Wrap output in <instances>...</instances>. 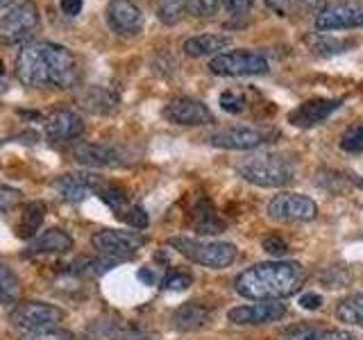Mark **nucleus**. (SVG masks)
Returning <instances> with one entry per match:
<instances>
[{
    "label": "nucleus",
    "mask_w": 363,
    "mask_h": 340,
    "mask_svg": "<svg viewBox=\"0 0 363 340\" xmlns=\"http://www.w3.org/2000/svg\"><path fill=\"white\" fill-rule=\"evenodd\" d=\"M306 281V270L295 261H266L245 268L234 279V290L247 300L279 302L298 293Z\"/></svg>",
    "instance_id": "obj_1"
},
{
    "label": "nucleus",
    "mask_w": 363,
    "mask_h": 340,
    "mask_svg": "<svg viewBox=\"0 0 363 340\" xmlns=\"http://www.w3.org/2000/svg\"><path fill=\"white\" fill-rule=\"evenodd\" d=\"M236 173L245 181L261 188H281L289 186L295 177V166L291 159L275 152H259L243 159L236 166Z\"/></svg>",
    "instance_id": "obj_2"
},
{
    "label": "nucleus",
    "mask_w": 363,
    "mask_h": 340,
    "mask_svg": "<svg viewBox=\"0 0 363 340\" xmlns=\"http://www.w3.org/2000/svg\"><path fill=\"white\" fill-rule=\"evenodd\" d=\"M170 247L177 249L182 256L204 268L220 270L234 264L236 259V247L232 243H218V241H198V238H182L175 236L170 238Z\"/></svg>",
    "instance_id": "obj_3"
},
{
    "label": "nucleus",
    "mask_w": 363,
    "mask_h": 340,
    "mask_svg": "<svg viewBox=\"0 0 363 340\" xmlns=\"http://www.w3.org/2000/svg\"><path fill=\"white\" fill-rule=\"evenodd\" d=\"M268 60L259 52L232 50L216 55L209 62V71L223 77H245V75H264L268 73Z\"/></svg>",
    "instance_id": "obj_4"
},
{
    "label": "nucleus",
    "mask_w": 363,
    "mask_h": 340,
    "mask_svg": "<svg viewBox=\"0 0 363 340\" xmlns=\"http://www.w3.org/2000/svg\"><path fill=\"white\" fill-rule=\"evenodd\" d=\"M41 23L39 7L34 3H23L14 9H9L7 14L0 18V41L7 45H14L26 41L37 32Z\"/></svg>",
    "instance_id": "obj_5"
},
{
    "label": "nucleus",
    "mask_w": 363,
    "mask_h": 340,
    "mask_svg": "<svg viewBox=\"0 0 363 340\" xmlns=\"http://www.w3.org/2000/svg\"><path fill=\"white\" fill-rule=\"evenodd\" d=\"M64 320V311L55 304L45 302H26L18 304L9 313V322L23 332H39V329H50Z\"/></svg>",
    "instance_id": "obj_6"
},
{
    "label": "nucleus",
    "mask_w": 363,
    "mask_h": 340,
    "mask_svg": "<svg viewBox=\"0 0 363 340\" xmlns=\"http://www.w3.org/2000/svg\"><path fill=\"white\" fill-rule=\"evenodd\" d=\"M268 215L279 222H309L318 215V204L300 193H279L268 202Z\"/></svg>",
    "instance_id": "obj_7"
},
{
    "label": "nucleus",
    "mask_w": 363,
    "mask_h": 340,
    "mask_svg": "<svg viewBox=\"0 0 363 340\" xmlns=\"http://www.w3.org/2000/svg\"><path fill=\"white\" fill-rule=\"evenodd\" d=\"M16 75L21 82L30 89L50 86L48 62H45L41 43H30L26 48H21V52L16 57Z\"/></svg>",
    "instance_id": "obj_8"
},
{
    "label": "nucleus",
    "mask_w": 363,
    "mask_h": 340,
    "mask_svg": "<svg viewBox=\"0 0 363 340\" xmlns=\"http://www.w3.org/2000/svg\"><path fill=\"white\" fill-rule=\"evenodd\" d=\"M91 243L98 249L100 254L105 256H113V259H128L132 256L134 252H139V249L147 243V238L139 232H123V230H102L98 232L94 238H91Z\"/></svg>",
    "instance_id": "obj_9"
},
{
    "label": "nucleus",
    "mask_w": 363,
    "mask_h": 340,
    "mask_svg": "<svg viewBox=\"0 0 363 340\" xmlns=\"http://www.w3.org/2000/svg\"><path fill=\"white\" fill-rule=\"evenodd\" d=\"M275 139V134L270 130L261 128H227L218 130L209 136V143L213 147H223V150H255L264 143H270Z\"/></svg>",
    "instance_id": "obj_10"
},
{
    "label": "nucleus",
    "mask_w": 363,
    "mask_h": 340,
    "mask_svg": "<svg viewBox=\"0 0 363 340\" xmlns=\"http://www.w3.org/2000/svg\"><path fill=\"white\" fill-rule=\"evenodd\" d=\"M162 116L173 123V125H182V128H196V125H209L213 123V116L209 107L204 102L196 100V98H173L168 100L164 109H162Z\"/></svg>",
    "instance_id": "obj_11"
},
{
    "label": "nucleus",
    "mask_w": 363,
    "mask_h": 340,
    "mask_svg": "<svg viewBox=\"0 0 363 340\" xmlns=\"http://www.w3.org/2000/svg\"><path fill=\"white\" fill-rule=\"evenodd\" d=\"M43 55L48 62V73H50V86L57 89H68L75 84L77 79V62L71 55V50L64 48L60 43L43 41Z\"/></svg>",
    "instance_id": "obj_12"
},
{
    "label": "nucleus",
    "mask_w": 363,
    "mask_h": 340,
    "mask_svg": "<svg viewBox=\"0 0 363 340\" xmlns=\"http://www.w3.org/2000/svg\"><path fill=\"white\" fill-rule=\"evenodd\" d=\"M313 26L318 32H336V30H354L363 28V5L357 3H338L325 7L315 14Z\"/></svg>",
    "instance_id": "obj_13"
},
{
    "label": "nucleus",
    "mask_w": 363,
    "mask_h": 340,
    "mask_svg": "<svg viewBox=\"0 0 363 340\" xmlns=\"http://www.w3.org/2000/svg\"><path fill=\"white\" fill-rule=\"evenodd\" d=\"M343 105L340 98H311V100H304L302 105L295 107L289 113V123L293 128H300V130H309L320 125L323 120H327L332 113Z\"/></svg>",
    "instance_id": "obj_14"
},
{
    "label": "nucleus",
    "mask_w": 363,
    "mask_h": 340,
    "mask_svg": "<svg viewBox=\"0 0 363 340\" xmlns=\"http://www.w3.org/2000/svg\"><path fill=\"white\" fill-rule=\"evenodd\" d=\"M105 14L107 26L121 37H134L143 28V11L132 0H109Z\"/></svg>",
    "instance_id": "obj_15"
},
{
    "label": "nucleus",
    "mask_w": 363,
    "mask_h": 340,
    "mask_svg": "<svg viewBox=\"0 0 363 340\" xmlns=\"http://www.w3.org/2000/svg\"><path fill=\"white\" fill-rule=\"evenodd\" d=\"M105 186V181L98 175L91 173H71L62 175L60 179H55V193L66 202H82L89 196H98L100 188Z\"/></svg>",
    "instance_id": "obj_16"
},
{
    "label": "nucleus",
    "mask_w": 363,
    "mask_h": 340,
    "mask_svg": "<svg viewBox=\"0 0 363 340\" xmlns=\"http://www.w3.org/2000/svg\"><path fill=\"white\" fill-rule=\"evenodd\" d=\"M84 132V120L71 109H60L45 118V136L50 143H68L79 139Z\"/></svg>",
    "instance_id": "obj_17"
},
{
    "label": "nucleus",
    "mask_w": 363,
    "mask_h": 340,
    "mask_svg": "<svg viewBox=\"0 0 363 340\" xmlns=\"http://www.w3.org/2000/svg\"><path fill=\"white\" fill-rule=\"evenodd\" d=\"M286 315V306L279 302H259V304H247V306H236L227 317L234 324H268V322H277Z\"/></svg>",
    "instance_id": "obj_18"
},
{
    "label": "nucleus",
    "mask_w": 363,
    "mask_h": 340,
    "mask_svg": "<svg viewBox=\"0 0 363 340\" xmlns=\"http://www.w3.org/2000/svg\"><path fill=\"white\" fill-rule=\"evenodd\" d=\"M73 157L77 164L94 166V168L123 164V152L116 145H107V143H82L73 150Z\"/></svg>",
    "instance_id": "obj_19"
},
{
    "label": "nucleus",
    "mask_w": 363,
    "mask_h": 340,
    "mask_svg": "<svg viewBox=\"0 0 363 340\" xmlns=\"http://www.w3.org/2000/svg\"><path fill=\"white\" fill-rule=\"evenodd\" d=\"M73 249V238L60 227L45 230L43 234L34 236L28 245V254H66Z\"/></svg>",
    "instance_id": "obj_20"
},
{
    "label": "nucleus",
    "mask_w": 363,
    "mask_h": 340,
    "mask_svg": "<svg viewBox=\"0 0 363 340\" xmlns=\"http://www.w3.org/2000/svg\"><path fill=\"white\" fill-rule=\"evenodd\" d=\"M232 45V37L227 34H198V37H191L184 41L182 50L189 57H209V55H223Z\"/></svg>",
    "instance_id": "obj_21"
},
{
    "label": "nucleus",
    "mask_w": 363,
    "mask_h": 340,
    "mask_svg": "<svg viewBox=\"0 0 363 340\" xmlns=\"http://www.w3.org/2000/svg\"><path fill=\"white\" fill-rule=\"evenodd\" d=\"M209 322V309L198 302H186L173 313V327L177 332H196Z\"/></svg>",
    "instance_id": "obj_22"
},
{
    "label": "nucleus",
    "mask_w": 363,
    "mask_h": 340,
    "mask_svg": "<svg viewBox=\"0 0 363 340\" xmlns=\"http://www.w3.org/2000/svg\"><path fill=\"white\" fill-rule=\"evenodd\" d=\"M304 43L309 45V50L315 55H323V57H332V55H343L350 48H354L357 41L352 39H338V37H329L327 32H313V34H306Z\"/></svg>",
    "instance_id": "obj_23"
},
{
    "label": "nucleus",
    "mask_w": 363,
    "mask_h": 340,
    "mask_svg": "<svg viewBox=\"0 0 363 340\" xmlns=\"http://www.w3.org/2000/svg\"><path fill=\"white\" fill-rule=\"evenodd\" d=\"M193 230L198 234H207V236L225 232V222L220 220V215L216 213L213 204L209 200L198 202L196 211H193Z\"/></svg>",
    "instance_id": "obj_24"
},
{
    "label": "nucleus",
    "mask_w": 363,
    "mask_h": 340,
    "mask_svg": "<svg viewBox=\"0 0 363 340\" xmlns=\"http://www.w3.org/2000/svg\"><path fill=\"white\" fill-rule=\"evenodd\" d=\"M45 218V204L43 202H30L21 213V220L16 222V236L23 241H32L37 236L39 227Z\"/></svg>",
    "instance_id": "obj_25"
},
{
    "label": "nucleus",
    "mask_w": 363,
    "mask_h": 340,
    "mask_svg": "<svg viewBox=\"0 0 363 340\" xmlns=\"http://www.w3.org/2000/svg\"><path fill=\"white\" fill-rule=\"evenodd\" d=\"M336 315L340 322L363 327V293L350 295V298L340 300L336 306Z\"/></svg>",
    "instance_id": "obj_26"
},
{
    "label": "nucleus",
    "mask_w": 363,
    "mask_h": 340,
    "mask_svg": "<svg viewBox=\"0 0 363 340\" xmlns=\"http://www.w3.org/2000/svg\"><path fill=\"white\" fill-rule=\"evenodd\" d=\"M191 7V0H157V18L166 26H175Z\"/></svg>",
    "instance_id": "obj_27"
},
{
    "label": "nucleus",
    "mask_w": 363,
    "mask_h": 340,
    "mask_svg": "<svg viewBox=\"0 0 363 340\" xmlns=\"http://www.w3.org/2000/svg\"><path fill=\"white\" fill-rule=\"evenodd\" d=\"M18 293H21L18 277L11 272V268L0 264V304H14L18 300Z\"/></svg>",
    "instance_id": "obj_28"
},
{
    "label": "nucleus",
    "mask_w": 363,
    "mask_h": 340,
    "mask_svg": "<svg viewBox=\"0 0 363 340\" xmlns=\"http://www.w3.org/2000/svg\"><path fill=\"white\" fill-rule=\"evenodd\" d=\"M291 340H357L350 332H340V329H311L304 327L293 334Z\"/></svg>",
    "instance_id": "obj_29"
},
{
    "label": "nucleus",
    "mask_w": 363,
    "mask_h": 340,
    "mask_svg": "<svg viewBox=\"0 0 363 340\" xmlns=\"http://www.w3.org/2000/svg\"><path fill=\"white\" fill-rule=\"evenodd\" d=\"M340 147L350 154H359L363 152V123H357L347 128L340 136Z\"/></svg>",
    "instance_id": "obj_30"
},
{
    "label": "nucleus",
    "mask_w": 363,
    "mask_h": 340,
    "mask_svg": "<svg viewBox=\"0 0 363 340\" xmlns=\"http://www.w3.org/2000/svg\"><path fill=\"white\" fill-rule=\"evenodd\" d=\"M98 198L107 204V207H111V209H116V211H121L123 207H125V202H128V193H125L121 186H116V184H105L100 188V193H98Z\"/></svg>",
    "instance_id": "obj_31"
},
{
    "label": "nucleus",
    "mask_w": 363,
    "mask_h": 340,
    "mask_svg": "<svg viewBox=\"0 0 363 340\" xmlns=\"http://www.w3.org/2000/svg\"><path fill=\"white\" fill-rule=\"evenodd\" d=\"M218 105L227 113H241L245 109V105H247V100H245V96L241 94V91L230 89V91H223V94L218 96Z\"/></svg>",
    "instance_id": "obj_32"
},
{
    "label": "nucleus",
    "mask_w": 363,
    "mask_h": 340,
    "mask_svg": "<svg viewBox=\"0 0 363 340\" xmlns=\"http://www.w3.org/2000/svg\"><path fill=\"white\" fill-rule=\"evenodd\" d=\"M193 283V275L184 270H170L168 275L162 279L164 290H186Z\"/></svg>",
    "instance_id": "obj_33"
},
{
    "label": "nucleus",
    "mask_w": 363,
    "mask_h": 340,
    "mask_svg": "<svg viewBox=\"0 0 363 340\" xmlns=\"http://www.w3.org/2000/svg\"><path fill=\"white\" fill-rule=\"evenodd\" d=\"M18 340H75V336L71 332H66V329L50 327V329H39V332H26Z\"/></svg>",
    "instance_id": "obj_34"
},
{
    "label": "nucleus",
    "mask_w": 363,
    "mask_h": 340,
    "mask_svg": "<svg viewBox=\"0 0 363 340\" xmlns=\"http://www.w3.org/2000/svg\"><path fill=\"white\" fill-rule=\"evenodd\" d=\"M86 107L94 109V111H111L113 107H116V98H113L111 94H107V91H94V94H89L86 98Z\"/></svg>",
    "instance_id": "obj_35"
},
{
    "label": "nucleus",
    "mask_w": 363,
    "mask_h": 340,
    "mask_svg": "<svg viewBox=\"0 0 363 340\" xmlns=\"http://www.w3.org/2000/svg\"><path fill=\"white\" fill-rule=\"evenodd\" d=\"M189 9L198 18H211V16H216L220 11V3H218V0H191Z\"/></svg>",
    "instance_id": "obj_36"
},
{
    "label": "nucleus",
    "mask_w": 363,
    "mask_h": 340,
    "mask_svg": "<svg viewBox=\"0 0 363 340\" xmlns=\"http://www.w3.org/2000/svg\"><path fill=\"white\" fill-rule=\"evenodd\" d=\"M218 3H220V9L232 16L247 14V11L255 7V0H218Z\"/></svg>",
    "instance_id": "obj_37"
},
{
    "label": "nucleus",
    "mask_w": 363,
    "mask_h": 340,
    "mask_svg": "<svg viewBox=\"0 0 363 340\" xmlns=\"http://www.w3.org/2000/svg\"><path fill=\"white\" fill-rule=\"evenodd\" d=\"M123 220L128 222L130 227H134V230H145L147 222H150V218H147L145 209H141V207H132V209H128V211H125V215H123Z\"/></svg>",
    "instance_id": "obj_38"
},
{
    "label": "nucleus",
    "mask_w": 363,
    "mask_h": 340,
    "mask_svg": "<svg viewBox=\"0 0 363 340\" xmlns=\"http://www.w3.org/2000/svg\"><path fill=\"white\" fill-rule=\"evenodd\" d=\"M264 249L270 254V256H284L289 252V245H286V241L284 238H279V236H266L264 238Z\"/></svg>",
    "instance_id": "obj_39"
},
{
    "label": "nucleus",
    "mask_w": 363,
    "mask_h": 340,
    "mask_svg": "<svg viewBox=\"0 0 363 340\" xmlns=\"http://www.w3.org/2000/svg\"><path fill=\"white\" fill-rule=\"evenodd\" d=\"M21 200V193L16 188H9V186H0V213L14 209Z\"/></svg>",
    "instance_id": "obj_40"
},
{
    "label": "nucleus",
    "mask_w": 363,
    "mask_h": 340,
    "mask_svg": "<svg viewBox=\"0 0 363 340\" xmlns=\"http://www.w3.org/2000/svg\"><path fill=\"white\" fill-rule=\"evenodd\" d=\"M264 5L277 16H286L291 9V0H264Z\"/></svg>",
    "instance_id": "obj_41"
},
{
    "label": "nucleus",
    "mask_w": 363,
    "mask_h": 340,
    "mask_svg": "<svg viewBox=\"0 0 363 340\" xmlns=\"http://www.w3.org/2000/svg\"><path fill=\"white\" fill-rule=\"evenodd\" d=\"M300 306L306 311H315V309H320V306H323V298H320V295H315V293H306L300 298Z\"/></svg>",
    "instance_id": "obj_42"
},
{
    "label": "nucleus",
    "mask_w": 363,
    "mask_h": 340,
    "mask_svg": "<svg viewBox=\"0 0 363 340\" xmlns=\"http://www.w3.org/2000/svg\"><path fill=\"white\" fill-rule=\"evenodd\" d=\"M60 7L66 16H77L84 7V0H60Z\"/></svg>",
    "instance_id": "obj_43"
},
{
    "label": "nucleus",
    "mask_w": 363,
    "mask_h": 340,
    "mask_svg": "<svg viewBox=\"0 0 363 340\" xmlns=\"http://www.w3.org/2000/svg\"><path fill=\"white\" fill-rule=\"evenodd\" d=\"M304 11H313V14H320L325 0H295Z\"/></svg>",
    "instance_id": "obj_44"
},
{
    "label": "nucleus",
    "mask_w": 363,
    "mask_h": 340,
    "mask_svg": "<svg viewBox=\"0 0 363 340\" xmlns=\"http://www.w3.org/2000/svg\"><path fill=\"white\" fill-rule=\"evenodd\" d=\"M16 0H0V9H5V7H9V5H14Z\"/></svg>",
    "instance_id": "obj_45"
},
{
    "label": "nucleus",
    "mask_w": 363,
    "mask_h": 340,
    "mask_svg": "<svg viewBox=\"0 0 363 340\" xmlns=\"http://www.w3.org/2000/svg\"><path fill=\"white\" fill-rule=\"evenodd\" d=\"M5 73V66H3V60H0V75Z\"/></svg>",
    "instance_id": "obj_46"
},
{
    "label": "nucleus",
    "mask_w": 363,
    "mask_h": 340,
    "mask_svg": "<svg viewBox=\"0 0 363 340\" xmlns=\"http://www.w3.org/2000/svg\"><path fill=\"white\" fill-rule=\"evenodd\" d=\"M359 188H363V177L359 179Z\"/></svg>",
    "instance_id": "obj_47"
}]
</instances>
